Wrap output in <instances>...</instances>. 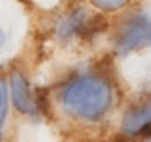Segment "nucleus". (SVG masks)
Listing matches in <instances>:
<instances>
[{"label": "nucleus", "instance_id": "10", "mask_svg": "<svg viewBox=\"0 0 151 142\" xmlns=\"http://www.w3.org/2000/svg\"><path fill=\"white\" fill-rule=\"evenodd\" d=\"M37 5H40V7H44V8H52V7H56V5H60L63 0H34Z\"/></svg>", "mask_w": 151, "mask_h": 142}, {"label": "nucleus", "instance_id": "8", "mask_svg": "<svg viewBox=\"0 0 151 142\" xmlns=\"http://www.w3.org/2000/svg\"><path fill=\"white\" fill-rule=\"evenodd\" d=\"M10 121V92L8 82L3 76H0V142L6 137V128Z\"/></svg>", "mask_w": 151, "mask_h": 142}, {"label": "nucleus", "instance_id": "5", "mask_svg": "<svg viewBox=\"0 0 151 142\" xmlns=\"http://www.w3.org/2000/svg\"><path fill=\"white\" fill-rule=\"evenodd\" d=\"M24 31V15L12 0H0V61L15 50Z\"/></svg>", "mask_w": 151, "mask_h": 142}, {"label": "nucleus", "instance_id": "7", "mask_svg": "<svg viewBox=\"0 0 151 142\" xmlns=\"http://www.w3.org/2000/svg\"><path fill=\"white\" fill-rule=\"evenodd\" d=\"M16 142H60V139L50 126L40 121V118H34L27 119L21 131H18Z\"/></svg>", "mask_w": 151, "mask_h": 142}, {"label": "nucleus", "instance_id": "9", "mask_svg": "<svg viewBox=\"0 0 151 142\" xmlns=\"http://www.w3.org/2000/svg\"><path fill=\"white\" fill-rule=\"evenodd\" d=\"M96 10L105 13H111V12H117V10L124 8L130 0H88Z\"/></svg>", "mask_w": 151, "mask_h": 142}, {"label": "nucleus", "instance_id": "2", "mask_svg": "<svg viewBox=\"0 0 151 142\" xmlns=\"http://www.w3.org/2000/svg\"><path fill=\"white\" fill-rule=\"evenodd\" d=\"M100 29L98 20L93 18L84 5L64 10L52 24V39L60 47H69L76 42L87 41Z\"/></svg>", "mask_w": 151, "mask_h": 142}, {"label": "nucleus", "instance_id": "1", "mask_svg": "<svg viewBox=\"0 0 151 142\" xmlns=\"http://www.w3.org/2000/svg\"><path fill=\"white\" fill-rule=\"evenodd\" d=\"M114 105L113 82L96 71H79L64 79L56 90V108L68 119L95 125Z\"/></svg>", "mask_w": 151, "mask_h": 142}, {"label": "nucleus", "instance_id": "4", "mask_svg": "<svg viewBox=\"0 0 151 142\" xmlns=\"http://www.w3.org/2000/svg\"><path fill=\"white\" fill-rule=\"evenodd\" d=\"M8 92L10 103L15 110L26 119L42 118V111L45 110L39 99L37 89L31 84L29 76L21 68H13L8 76Z\"/></svg>", "mask_w": 151, "mask_h": 142}, {"label": "nucleus", "instance_id": "3", "mask_svg": "<svg viewBox=\"0 0 151 142\" xmlns=\"http://www.w3.org/2000/svg\"><path fill=\"white\" fill-rule=\"evenodd\" d=\"M113 47L119 55L151 49V13L137 10L125 15L114 29Z\"/></svg>", "mask_w": 151, "mask_h": 142}, {"label": "nucleus", "instance_id": "11", "mask_svg": "<svg viewBox=\"0 0 151 142\" xmlns=\"http://www.w3.org/2000/svg\"><path fill=\"white\" fill-rule=\"evenodd\" d=\"M145 142H151V133L148 134V136H146V139H145Z\"/></svg>", "mask_w": 151, "mask_h": 142}, {"label": "nucleus", "instance_id": "6", "mask_svg": "<svg viewBox=\"0 0 151 142\" xmlns=\"http://www.w3.org/2000/svg\"><path fill=\"white\" fill-rule=\"evenodd\" d=\"M151 129V97L135 103L125 110L121 119V133L134 137Z\"/></svg>", "mask_w": 151, "mask_h": 142}]
</instances>
